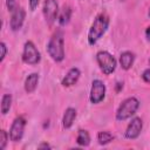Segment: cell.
<instances>
[{"label":"cell","mask_w":150,"mask_h":150,"mask_svg":"<svg viewBox=\"0 0 150 150\" xmlns=\"http://www.w3.org/2000/svg\"><path fill=\"white\" fill-rule=\"evenodd\" d=\"M148 15H149V16H150V8H149V13H148Z\"/></svg>","instance_id":"26"},{"label":"cell","mask_w":150,"mask_h":150,"mask_svg":"<svg viewBox=\"0 0 150 150\" xmlns=\"http://www.w3.org/2000/svg\"><path fill=\"white\" fill-rule=\"evenodd\" d=\"M38 149H52V145H49L48 143H41L38 145Z\"/></svg>","instance_id":"24"},{"label":"cell","mask_w":150,"mask_h":150,"mask_svg":"<svg viewBox=\"0 0 150 150\" xmlns=\"http://www.w3.org/2000/svg\"><path fill=\"white\" fill-rule=\"evenodd\" d=\"M28 2H29V9L32 12H34L40 4V0H28Z\"/></svg>","instance_id":"23"},{"label":"cell","mask_w":150,"mask_h":150,"mask_svg":"<svg viewBox=\"0 0 150 150\" xmlns=\"http://www.w3.org/2000/svg\"><path fill=\"white\" fill-rule=\"evenodd\" d=\"M135 61V54L130 50H125L123 53H121L120 55V64L122 67V69L124 70H129Z\"/></svg>","instance_id":"13"},{"label":"cell","mask_w":150,"mask_h":150,"mask_svg":"<svg viewBox=\"0 0 150 150\" xmlns=\"http://www.w3.org/2000/svg\"><path fill=\"white\" fill-rule=\"evenodd\" d=\"M108 26H109V18H108V15L104 14V13L98 14L94 19V21H93V23H91V26H90V28L88 30V36H87L88 38V43L90 46L96 45L97 41L107 32Z\"/></svg>","instance_id":"2"},{"label":"cell","mask_w":150,"mask_h":150,"mask_svg":"<svg viewBox=\"0 0 150 150\" xmlns=\"http://www.w3.org/2000/svg\"><path fill=\"white\" fill-rule=\"evenodd\" d=\"M25 18H26V11L23 9V7L18 6L11 15V20H9V27L13 32H18L21 29L23 22H25Z\"/></svg>","instance_id":"10"},{"label":"cell","mask_w":150,"mask_h":150,"mask_svg":"<svg viewBox=\"0 0 150 150\" xmlns=\"http://www.w3.org/2000/svg\"><path fill=\"white\" fill-rule=\"evenodd\" d=\"M142 79L144 82L150 83V68H146L143 73H142Z\"/></svg>","instance_id":"22"},{"label":"cell","mask_w":150,"mask_h":150,"mask_svg":"<svg viewBox=\"0 0 150 150\" xmlns=\"http://www.w3.org/2000/svg\"><path fill=\"white\" fill-rule=\"evenodd\" d=\"M76 143L80 146H88L90 144V135L87 130L84 129H79L77 131V137H76Z\"/></svg>","instance_id":"16"},{"label":"cell","mask_w":150,"mask_h":150,"mask_svg":"<svg viewBox=\"0 0 150 150\" xmlns=\"http://www.w3.org/2000/svg\"><path fill=\"white\" fill-rule=\"evenodd\" d=\"M105 84L103 81L96 79L91 82V88H90V94H89V100L93 104H97L102 102L105 97Z\"/></svg>","instance_id":"8"},{"label":"cell","mask_w":150,"mask_h":150,"mask_svg":"<svg viewBox=\"0 0 150 150\" xmlns=\"http://www.w3.org/2000/svg\"><path fill=\"white\" fill-rule=\"evenodd\" d=\"M6 7H7L8 12L12 13V12L18 7V5H16V0H6Z\"/></svg>","instance_id":"20"},{"label":"cell","mask_w":150,"mask_h":150,"mask_svg":"<svg viewBox=\"0 0 150 150\" xmlns=\"http://www.w3.org/2000/svg\"><path fill=\"white\" fill-rule=\"evenodd\" d=\"M8 139H9V134H7V131L2 129L0 131V150H4L6 148Z\"/></svg>","instance_id":"19"},{"label":"cell","mask_w":150,"mask_h":150,"mask_svg":"<svg viewBox=\"0 0 150 150\" xmlns=\"http://www.w3.org/2000/svg\"><path fill=\"white\" fill-rule=\"evenodd\" d=\"M145 38H146V40L150 42V26L146 27V29H145Z\"/></svg>","instance_id":"25"},{"label":"cell","mask_w":150,"mask_h":150,"mask_svg":"<svg viewBox=\"0 0 150 150\" xmlns=\"http://www.w3.org/2000/svg\"><path fill=\"white\" fill-rule=\"evenodd\" d=\"M39 80H40V76H39L38 73H32V74H29V75L26 77V80H25V84H23L25 91L28 93V94H32V93L36 89V87H38V84H39Z\"/></svg>","instance_id":"14"},{"label":"cell","mask_w":150,"mask_h":150,"mask_svg":"<svg viewBox=\"0 0 150 150\" xmlns=\"http://www.w3.org/2000/svg\"><path fill=\"white\" fill-rule=\"evenodd\" d=\"M80 76H81V70L79 68H76V67H73L63 76V79L61 81V84L63 87H71L79 81Z\"/></svg>","instance_id":"11"},{"label":"cell","mask_w":150,"mask_h":150,"mask_svg":"<svg viewBox=\"0 0 150 150\" xmlns=\"http://www.w3.org/2000/svg\"><path fill=\"white\" fill-rule=\"evenodd\" d=\"M111 141H114V136L109 131H100L97 134V142L100 145H107Z\"/></svg>","instance_id":"18"},{"label":"cell","mask_w":150,"mask_h":150,"mask_svg":"<svg viewBox=\"0 0 150 150\" xmlns=\"http://www.w3.org/2000/svg\"><path fill=\"white\" fill-rule=\"evenodd\" d=\"M0 49H1V55H0V62H2L6 57V54H7V47H6V43L5 42H1L0 43Z\"/></svg>","instance_id":"21"},{"label":"cell","mask_w":150,"mask_h":150,"mask_svg":"<svg viewBox=\"0 0 150 150\" xmlns=\"http://www.w3.org/2000/svg\"><path fill=\"white\" fill-rule=\"evenodd\" d=\"M25 127H26V120L22 116H18L14 118V121L12 122V125L9 128V139L14 143L20 142L23 137V132H25Z\"/></svg>","instance_id":"6"},{"label":"cell","mask_w":150,"mask_h":150,"mask_svg":"<svg viewBox=\"0 0 150 150\" xmlns=\"http://www.w3.org/2000/svg\"><path fill=\"white\" fill-rule=\"evenodd\" d=\"M142 129H143V121H142V118L141 117H134L129 122V124H128V127L125 129L124 136L128 139H136L141 135Z\"/></svg>","instance_id":"9"},{"label":"cell","mask_w":150,"mask_h":150,"mask_svg":"<svg viewBox=\"0 0 150 150\" xmlns=\"http://www.w3.org/2000/svg\"><path fill=\"white\" fill-rule=\"evenodd\" d=\"M22 61L27 64H30V66L38 64L41 61V54L38 50L36 46L32 41H26L23 45Z\"/></svg>","instance_id":"5"},{"label":"cell","mask_w":150,"mask_h":150,"mask_svg":"<svg viewBox=\"0 0 150 150\" xmlns=\"http://www.w3.org/2000/svg\"><path fill=\"white\" fill-rule=\"evenodd\" d=\"M149 64H150V59H149Z\"/></svg>","instance_id":"27"},{"label":"cell","mask_w":150,"mask_h":150,"mask_svg":"<svg viewBox=\"0 0 150 150\" xmlns=\"http://www.w3.org/2000/svg\"><path fill=\"white\" fill-rule=\"evenodd\" d=\"M96 61L101 69V71L104 75H110L115 71L117 61L116 59L107 50H100L96 53Z\"/></svg>","instance_id":"4"},{"label":"cell","mask_w":150,"mask_h":150,"mask_svg":"<svg viewBox=\"0 0 150 150\" xmlns=\"http://www.w3.org/2000/svg\"><path fill=\"white\" fill-rule=\"evenodd\" d=\"M59 5L56 0H45L43 1V7H42V13L45 16L46 22L50 26L53 25L59 16Z\"/></svg>","instance_id":"7"},{"label":"cell","mask_w":150,"mask_h":150,"mask_svg":"<svg viewBox=\"0 0 150 150\" xmlns=\"http://www.w3.org/2000/svg\"><path fill=\"white\" fill-rule=\"evenodd\" d=\"M70 16H71V8L69 6H63L62 9L59 12V16H57V22L61 27L66 26L69 21H70Z\"/></svg>","instance_id":"15"},{"label":"cell","mask_w":150,"mask_h":150,"mask_svg":"<svg viewBox=\"0 0 150 150\" xmlns=\"http://www.w3.org/2000/svg\"><path fill=\"white\" fill-rule=\"evenodd\" d=\"M47 53L55 62H61L64 60V34L62 29H56L50 36L47 43Z\"/></svg>","instance_id":"1"},{"label":"cell","mask_w":150,"mask_h":150,"mask_svg":"<svg viewBox=\"0 0 150 150\" xmlns=\"http://www.w3.org/2000/svg\"><path fill=\"white\" fill-rule=\"evenodd\" d=\"M121 1H125V0H121Z\"/></svg>","instance_id":"28"},{"label":"cell","mask_w":150,"mask_h":150,"mask_svg":"<svg viewBox=\"0 0 150 150\" xmlns=\"http://www.w3.org/2000/svg\"><path fill=\"white\" fill-rule=\"evenodd\" d=\"M76 116H77V111H76L75 108H71V107L67 108L64 110L63 116H62V127H63V129H70L71 125L74 124V121H75Z\"/></svg>","instance_id":"12"},{"label":"cell","mask_w":150,"mask_h":150,"mask_svg":"<svg viewBox=\"0 0 150 150\" xmlns=\"http://www.w3.org/2000/svg\"><path fill=\"white\" fill-rule=\"evenodd\" d=\"M139 108V101L138 98L131 96L121 102L116 110V120L117 121H125L128 118H131L136 114V111Z\"/></svg>","instance_id":"3"},{"label":"cell","mask_w":150,"mask_h":150,"mask_svg":"<svg viewBox=\"0 0 150 150\" xmlns=\"http://www.w3.org/2000/svg\"><path fill=\"white\" fill-rule=\"evenodd\" d=\"M1 114L2 115H6L11 107H12V95L11 94H4L2 97H1Z\"/></svg>","instance_id":"17"}]
</instances>
